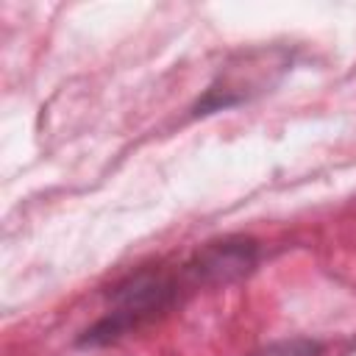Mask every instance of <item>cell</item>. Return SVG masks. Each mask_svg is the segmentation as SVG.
Instances as JSON below:
<instances>
[{
  "label": "cell",
  "mask_w": 356,
  "mask_h": 356,
  "mask_svg": "<svg viewBox=\"0 0 356 356\" xmlns=\"http://www.w3.org/2000/svg\"><path fill=\"white\" fill-rule=\"evenodd\" d=\"M175 298V286L167 275L161 273H139L131 275L125 284H120L111 295L114 309L106 320H100L92 331H86L83 342L97 345V342H111L122 337L128 328H136L142 320H150L167 303Z\"/></svg>",
  "instance_id": "cell-1"
},
{
  "label": "cell",
  "mask_w": 356,
  "mask_h": 356,
  "mask_svg": "<svg viewBox=\"0 0 356 356\" xmlns=\"http://www.w3.org/2000/svg\"><path fill=\"white\" fill-rule=\"evenodd\" d=\"M256 261V245L250 239H222L203 248L189 270L203 281H231L248 273Z\"/></svg>",
  "instance_id": "cell-2"
},
{
  "label": "cell",
  "mask_w": 356,
  "mask_h": 356,
  "mask_svg": "<svg viewBox=\"0 0 356 356\" xmlns=\"http://www.w3.org/2000/svg\"><path fill=\"white\" fill-rule=\"evenodd\" d=\"M250 356H323V345L314 342V339H278V342H270L259 350H253Z\"/></svg>",
  "instance_id": "cell-3"
}]
</instances>
